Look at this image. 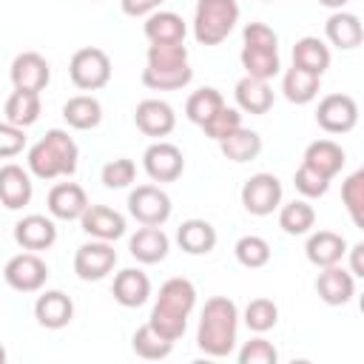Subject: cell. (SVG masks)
Listing matches in <instances>:
<instances>
[{
  "instance_id": "obj_16",
  "label": "cell",
  "mask_w": 364,
  "mask_h": 364,
  "mask_svg": "<svg viewBox=\"0 0 364 364\" xmlns=\"http://www.w3.org/2000/svg\"><path fill=\"white\" fill-rule=\"evenodd\" d=\"M31 193H34V182L26 168H20L14 162L0 168V205L3 208L20 210L31 202Z\"/></svg>"
},
{
  "instance_id": "obj_2",
  "label": "cell",
  "mask_w": 364,
  "mask_h": 364,
  "mask_svg": "<svg viewBox=\"0 0 364 364\" xmlns=\"http://www.w3.org/2000/svg\"><path fill=\"white\" fill-rule=\"evenodd\" d=\"M80 148L63 128L46 131L43 139H37L28 148L26 165L37 179H57V176H71L77 171Z\"/></svg>"
},
{
  "instance_id": "obj_34",
  "label": "cell",
  "mask_w": 364,
  "mask_h": 364,
  "mask_svg": "<svg viewBox=\"0 0 364 364\" xmlns=\"http://www.w3.org/2000/svg\"><path fill=\"white\" fill-rule=\"evenodd\" d=\"M156 304H162V307H171V310H176V313L191 316V310L196 307V287H193V282H191V279H182V276L168 279V282L159 287Z\"/></svg>"
},
{
  "instance_id": "obj_29",
  "label": "cell",
  "mask_w": 364,
  "mask_h": 364,
  "mask_svg": "<svg viewBox=\"0 0 364 364\" xmlns=\"http://www.w3.org/2000/svg\"><path fill=\"white\" fill-rule=\"evenodd\" d=\"M63 119L77 131H91L102 122V105L91 94H77L63 105Z\"/></svg>"
},
{
  "instance_id": "obj_7",
  "label": "cell",
  "mask_w": 364,
  "mask_h": 364,
  "mask_svg": "<svg viewBox=\"0 0 364 364\" xmlns=\"http://www.w3.org/2000/svg\"><path fill=\"white\" fill-rule=\"evenodd\" d=\"M3 279L17 293H37L48 279V264L34 250H26V253H17L6 262Z\"/></svg>"
},
{
  "instance_id": "obj_15",
  "label": "cell",
  "mask_w": 364,
  "mask_h": 364,
  "mask_svg": "<svg viewBox=\"0 0 364 364\" xmlns=\"http://www.w3.org/2000/svg\"><path fill=\"white\" fill-rule=\"evenodd\" d=\"M134 122L145 136H168L176 128V114L165 100H142L134 111Z\"/></svg>"
},
{
  "instance_id": "obj_28",
  "label": "cell",
  "mask_w": 364,
  "mask_h": 364,
  "mask_svg": "<svg viewBox=\"0 0 364 364\" xmlns=\"http://www.w3.org/2000/svg\"><path fill=\"white\" fill-rule=\"evenodd\" d=\"M239 60L247 77H256V80H273L282 68L279 46H242Z\"/></svg>"
},
{
  "instance_id": "obj_25",
  "label": "cell",
  "mask_w": 364,
  "mask_h": 364,
  "mask_svg": "<svg viewBox=\"0 0 364 364\" xmlns=\"http://www.w3.org/2000/svg\"><path fill=\"white\" fill-rule=\"evenodd\" d=\"M216 228L208 219H185L176 228V242L191 256H208L216 247Z\"/></svg>"
},
{
  "instance_id": "obj_44",
  "label": "cell",
  "mask_w": 364,
  "mask_h": 364,
  "mask_svg": "<svg viewBox=\"0 0 364 364\" xmlns=\"http://www.w3.org/2000/svg\"><path fill=\"white\" fill-rule=\"evenodd\" d=\"M134 176H136V165H134V159H128V156L111 159V162H105V165H102V171H100L102 185H105V188H111V191L128 188V185L134 182Z\"/></svg>"
},
{
  "instance_id": "obj_14",
  "label": "cell",
  "mask_w": 364,
  "mask_h": 364,
  "mask_svg": "<svg viewBox=\"0 0 364 364\" xmlns=\"http://www.w3.org/2000/svg\"><path fill=\"white\" fill-rule=\"evenodd\" d=\"M80 225L91 239L114 242V239L125 236V216L108 205H88L80 216Z\"/></svg>"
},
{
  "instance_id": "obj_10",
  "label": "cell",
  "mask_w": 364,
  "mask_h": 364,
  "mask_svg": "<svg viewBox=\"0 0 364 364\" xmlns=\"http://www.w3.org/2000/svg\"><path fill=\"white\" fill-rule=\"evenodd\" d=\"M142 168L154 182H176L185 171V156L173 142L156 139L142 154Z\"/></svg>"
},
{
  "instance_id": "obj_41",
  "label": "cell",
  "mask_w": 364,
  "mask_h": 364,
  "mask_svg": "<svg viewBox=\"0 0 364 364\" xmlns=\"http://www.w3.org/2000/svg\"><path fill=\"white\" fill-rule=\"evenodd\" d=\"M276 321H279V307H276L273 299L259 296V299H253V301L245 307V324H247V330H253V333H267V330L276 327Z\"/></svg>"
},
{
  "instance_id": "obj_48",
  "label": "cell",
  "mask_w": 364,
  "mask_h": 364,
  "mask_svg": "<svg viewBox=\"0 0 364 364\" xmlns=\"http://www.w3.org/2000/svg\"><path fill=\"white\" fill-rule=\"evenodd\" d=\"M242 46H279V34L264 23H247L242 31Z\"/></svg>"
},
{
  "instance_id": "obj_45",
  "label": "cell",
  "mask_w": 364,
  "mask_h": 364,
  "mask_svg": "<svg viewBox=\"0 0 364 364\" xmlns=\"http://www.w3.org/2000/svg\"><path fill=\"white\" fill-rule=\"evenodd\" d=\"M293 185H296V191L304 196V199H318V196H324L327 193V188H330V179L327 176H321L318 171H313L310 165H299V171H296V176H293Z\"/></svg>"
},
{
  "instance_id": "obj_3",
  "label": "cell",
  "mask_w": 364,
  "mask_h": 364,
  "mask_svg": "<svg viewBox=\"0 0 364 364\" xmlns=\"http://www.w3.org/2000/svg\"><path fill=\"white\" fill-rule=\"evenodd\" d=\"M239 23L236 0H199L193 9V37L199 46H219Z\"/></svg>"
},
{
  "instance_id": "obj_30",
  "label": "cell",
  "mask_w": 364,
  "mask_h": 364,
  "mask_svg": "<svg viewBox=\"0 0 364 364\" xmlns=\"http://www.w3.org/2000/svg\"><path fill=\"white\" fill-rule=\"evenodd\" d=\"M330 46H324V40L318 37H301L293 46V65L310 71V74H324L330 68Z\"/></svg>"
},
{
  "instance_id": "obj_8",
  "label": "cell",
  "mask_w": 364,
  "mask_h": 364,
  "mask_svg": "<svg viewBox=\"0 0 364 364\" xmlns=\"http://www.w3.org/2000/svg\"><path fill=\"white\" fill-rule=\"evenodd\" d=\"M114 267H117V250H114L111 242L91 239V242L80 245L77 253H74V273L82 282H100Z\"/></svg>"
},
{
  "instance_id": "obj_46",
  "label": "cell",
  "mask_w": 364,
  "mask_h": 364,
  "mask_svg": "<svg viewBox=\"0 0 364 364\" xmlns=\"http://www.w3.org/2000/svg\"><path fill=\"white\" fill-rule=\"evenodd\" d=\"M276 361H279V353L267 338H262V333L245 341L239 350V364H276Z\"/></svg>"
},
{
  "instance_id": "obj_38",
  "label": "cell",
  "mask_w": 364,
  "mask_h": 364,
  "mask_svg": "<svg viewBox=\"0 0 364 364\" xmlns=\"http://www.w3.org/2000/svg\"><path fill=\"white\" fill-rule=\"evenodd\" d=\"M148 324H151V330H156L162 338L179 341V338L185 336V330H188V316H185V313H176V310H171V307L154 304Z\"/></svg>"
},
{
  "instance_id": "obj_32",
  "label": "cell",
  "mask_w": 364,
  "mask_h": 364,
  "mask_svg": "<svg viewBox=\"0 0 364 364\" xmlns=\"http://www.w3.org/2000/svg\"><path fill=\"white\" fill-rule=\"evenodd\" d=\"M219 151L225 154V159L230 162H250L262 154V136L245 125H239L233 134H228L222 142H219Z\"/></svg>"
},
{
  "instance_id": "obj_42",
  "label": "cell",
  "mask_w": 364,
  "mask_h": 364,
  "mask_svg": "<svg viewBox=\"0 0 364 364\" xmlns=\"http://www.w3.org/2000/svg\"><path fill=\"white\" fill-rule=\"evenodd\" d=\"M145 60L148 68H176L188 63V48L185 43H151Z\"/></svg>"
},
{
  "instance_id": "obj_39",
  "label": "cell",
  "mask_w": 364,
  "mask_h": 364,
  "mask_svg": "<svg viewBox=\"0 0 364 364\" xmlns=\"http://www.w3.org/2000/svg\"><path fill=\"white\" fill-rule=\"evenodd\" d=\"M341 202L353 219L355 228H364V171H353L344 182H341Z\"/></svg>"
},
{
  "instance_id": "obj_12",
  "label": "cell",
  "mask_w": 364,
  "mask_h": 364,
  "mask_svg": "<svg viewBox=\"0 0 364 364\" xmlns=\"http://www.w3.org/2000/svg\"><path fill=\"white\" fill-rule=\"evenodd\" d=\"M316 293L324 304L341 307L355 296V276L341 264L321 267V273L316 276Z\"/></svg>"
},
{
  "instance_id": "obj_1",
  "label": "cell",
  "mask_w": 364,
  "mask_h": 364,
  "mask_svg": "<svg viewBox=\"0 0 364 364\" xmlns=\"http://www.w3.org/2000/svg\"><path fill=\"white\" fill-rule=\"evenodd\" d=\"M239 330V307L228 296H213L202 307V318L196 327V347L210 358H225L236 347Z\"/></svg>"
},
{
  "instance_id": "obj_36",
  "label": "cell",
  "mask_w": 364,
  "mask_h": 364,
  "mask_svg": "<svg viewBox=\"0 0 364 364\" xmlns=\"http://www.w3.org/2000/svg\"><path fill=\"white\" fill-rule=\"evenodd\" d=\"M131 350L139 358H145V361H159V358H168L171 355L173 341L162 338L156 330H151V324H142V327H136V333L131 338Z\"/></svg>"
},
{
  "instance_id": "obj_13",
  "label": "cell",
  "mask_w": 364,
  "mask_h": 364,
  "mask_svg": "<svg viewBox=\"0 0 364 364\" xmlns=\"http://www.w3.org/2000/svg\"><path fill=\"white\" fill-rule=\"evenodd\" d=\"M14 242L23 250H48L57 242V225L51 216L43 213H28L14 225Z\"/></svg>"
},
{
  "instance_id": "obj_22",
  "label": "cell",
  "mask_w": 364,
  "mask_h": 364,
  "mask_svg": "<svg viewBox=\"0 0 364 364\" xmlns=\"http://www.w3.org/2000/svg\"><path fill=\"white\" fill-rule=\"evenodd\" d=\"M114 299L122 307H142L151 299V279L139 267H125L114 276Z\"/></svg>"
},
{
  "instance_id": "obj_21",
  "label": "cell",
  "mask_w": 364,
  "mask_h": 364,
  "mask_svg": "<svg viewBox=\"0 0 364 364\" xmlns=\"http://www.w3.org/2000/svg\"><path fill=\"white\" fill-rule=\"evenodd\" d=\"M324 37L330 40V46L341 48V51H353L361 46L364 40V28H361V20L353 14V11H333L324 23Z\"/></svg>"
},
{
  "instance_id": "obj_9",
  "label": "cell",
  "mask_w": 364,
  "mask_h": 364,
  "mask_svg": "<svg viewBox=\"0 0 364 364\" xmlns=\"http://www.w3.org/2000/svg\"><path fill=\"white\" fill-rule=\"evenodd\" d=\"M316 122L327 134H347L358 122V102L350 94H327L316 108Z\"/></svg>"
},
{
  "instance_id": "obj_20",
  "label": "cell",
  "mask_w": 364,
  "mask_h": 364,
  "mask_svg": "<svg viewBox=\"0 0 364 364\" xmlns=\"http://www.w3.org/2000/svg\"><path fill=\"white\" fill-rule=\"evenodd\" d=\"M304 253H307V262L316 267L341 264V259L347 256V239L336 230H316V233H310Z\"/></svg>"
},
{
  "instance_id": "obj_4",
  "label": "cell",
  "mask_w": 364,
  "mask_h": 364,
  "mask_svg": "<svg viewBox=\"0 0 364 364\" xmlns=\"http://www.w3.org/2000/svg\"><path fill=\"white\" fill-rule=\"evenodd\" d=\"M68 77L80 91H100L111 80V60L102 48L85 46V48L74 51V57L68 63Z\"/></svg>"
},
{
  "instance_id": "obj_43",
  "label": "cell",
  "mask_w": 364,
  "mask_h": 364,
  "mask_svg": "<svg viewBox=\"0 0 364 364\" xmlns=\"http://www.w3.org/2000/svg\"><path fill=\"white\" fill-rule=\"evenodd\" d=\"M242 125V111L239 108H230V105H222L210 119L202 122V131L213 139V142H222L228 134H233L236 128Z\"/></svg>"
},
{
  "instance_id": "obj_37",
  "label": "cell",
  "mask_w": 364,
  "mask_h": 364,
  "mask_svg": "<svg viewBox=\"0 0 364 364\" xmlns=\"http://www.w3.org/2000/svg\"><path fill=\"white\" fill-rule=\"evenodd\" d=\"M222 105H225L222 91H219V88L205 85V88H199V91H193V94L188 97V102H185V117H188L191 122L202 125V122H205V119H210Z\"/></svg>"
},
{
  "instance_id": "obj_11",
  "label": "cell",
  "mask_w": 364,
  "mask_h": 364,
  "mask_svg": "<svg viewBox=\"0 0 364 364\" xmlns=\"http://www.w3.org/2000/svg\"><path fill=\"white\" fill-rule=\"evenodd\" d=\"M9 77H11V85L14 88H20V91H37L40 94L48 85V80H51V65H48V60L43 54L23 51V54H17L11 60Z\"/></svg>"
},
{
  "instance_id": "obj_50",
  "label": "cell",
  "mask_w": 364,
  "mask_h": 364,
  "mask_svg": "<svg viewBox=\"0 0 364 364\" xmlns=\"http://www.w3.org/2000/svg\"><path fill=\"white\" fill-rule=\"evenodd\" d=\"M347 253H350V273H353L355 279H361V276H364V245L358 242V245L347 247Z\"/></svg>"
},
{
  "instance_id": "obj_35",
  "label": "cell",
  "mask_w": 364,
  "mask_h": 364,
  "mask_svg": "<svg viewBox=\"0 0 364 364\" xmlns=\"http://www.w3.org/2000/svg\"><path fill=\"white\" fill-rule=\"evenodd\" d=\"M191 80H193V68L188 63L176 68H148V65L142 68V85L151 91H176L185 88Z\"/></svg>"
},
{
  "instance_id": "obj_51",
  "label": "cell",
  "mask_w": 364,
  "mask_h": 364,
  "mask_svg": "<svg viewBox=\"0 0 364 364\" xmlns=\"http://www.w3.org/2000/svg\"><path fill=\"white\" fill-rule=\"evenodd\" d=\"M318 3H321L324 9H333V11H338V9H344L350 0H318Z\"/></svg>"
},
{
  "instance_id": "obj_52",
  "label": "cell",
  "mask_w": 364,
  "mask_h": 364,
  "mask_svg": "<svg viewBox=\"0 0 364 364\" xmlns=\"http://www.w3.org/2000/svg\"><path fill=\"white\" fill-rule=\"evenodd\" d=\"M6 358H9V355H6V347L0 344V364H6Z\"/></svg>"
},
{
  "instance_id": "obj_24",
  "label": "cell",
  "mask_w": 364,
  "mask_h": 364,
  "mask_svg": "<svg viewBox=\"0 0 364 364\" xmlns=\"http://www.w3.org/2000/svg\"><path fill=\"white\" fill-rule=\"evenodd\" d=\"M301 162L310 165L313 171H318L321 176L333 179L336 173H341V168H344V162H347V154H344V148H341L338 142H333V139H316V142H310V145L304 148V159H301Z\"/></svg>"
},
{
  "instance_id": "obj_17",
  "label": "cell",
  "mask_w": 364,
  "mask_h": 364,
  "mask_svg": "<svg viewBox=\"0 0 364 364\" xmlns=\"http://www.w3.org/2000/svg\"><path fill=\"white\" fill-rule=\"evenodd\" d=\"M171 250V239L162 228L156 225H142L131 239H128V253L139 262V264H156L168 256Z\"/></svg>"
},
{
  "instance_id": "obj_53",
  "label": "cell",
  "mask_w": 364,
  "mask_h": 364,
  "mask_svg": "<svg viewBox=\"0 0 364 364\" xmlns=\"http://www.w3.org/2000/svg\"><path fill=\"white\" fill-rule=\"evenodd\" d=\"M264 3H267V0H264Z\"/></svg>"
},
{
  "instance_id": "obj_5",
  "label": "cell",
  "mask_w": 364,
  "mask_h": 364,
  "mask_svg": "<svg viewBox=\"0 0 364 364\" xmlns=\"http://www.w3.org/2000/svg\"><path fill=\"white\" fill-rule=\"evenodd\" d=\"M171 196L159 188V185H136L128 193V213L139 222V225H156L162 228L171 219Z\"/></svg>"
},
{
  "instance_id": "obj_31",
  "label": "cell",
  "mask_w": 364,
  "mask_h": 364,
  "mask_svg": "<svg viewBox=\"0 0 364 364\" xmlns=\"http://www.w3.org/2000/svg\"><path fill=\"white\" fill-rule=\"evenodd\" d=\"M40 94L37 91H20V88H14L11 94H9V100H6V122H11V125H17V128H28V125H34L37 119H40Z\"/></svg>"
},
{
  "instance_id": "obj_6",
  "label": "cell",
  "mask_w": 364,
  "mask_h": 364,
  "mask_svg": "<svg viewBox=\"0 0 364 364\" xmlns=\"http://www.w3.org/2000/svg\"><path fill=\"white\" fill-rule=\"evenodd\" d=\"M242 205L253 216H270L282 205V182L276 173H253L242 185Z\"/></svg>"
},
{
  "instance_id": "obj_33",
  "label": "cell",
  "mask_w": 364,
  "mask_h": 364,
  "mask_svg": "<svg viewBox=\"0 0 364 364\" xmlns=\"http://www.w3.org/2000/svg\"><path fill=\"white\" fill-rule=\"evenodd\" d=\"M316 225V210L307 199H293L287 205H279V228L287 236H304Z\"/></svg>"
},
{
  "instance_id": "obj_19",
  "label": "cell",
  "mask_w": 364,
  "mask_h": 364,
  "mask_svg": "<svg viewBox=\"0 0 364 364\" xmlns=\"http://www.w3.org/2000/svg\"><path fill=\"white\" fill-rule=\"evenodd\" d=\"M46 205H48V213L54 219L71 222V219H80L82 216V210L88 208V196H85V191L77 182H57L48 191Z\"/></svg>"
},
{
  "instance_id": "obj_18",
  "label": "cell",
  "mask_w": 364,
  "mask_h": 364,
  "mask_svg": "<svg viewBox=\"0 0 364 364\" xmlns=\"http://www.w3.org/2000/svg\"><path fill=\"white\" fill-rule=\"evenodd\" d=\"M34 318L46 330H63L74 318V301L63 290H46L34 301Z\"/></svg>"
},
{
  "instance_id": "obj_47",
  "label": "cell",
  "mask_w": 364,
  "mask_h": 364,
  "mask_svg": "<svg viewBox=\"0 0 364 364\" xmlns=\"http://www.w3.org/2000/svg\"><path fill=\"white\" fill-rule=\"evenodd\" d=\"M26 148V134L23 128L11 125V122H0V159H11Z\"/></svg>"
},
{
  "instance_id": "obj_49",
  "label": "cell",
  "mask_w": 364,
  "mask_h": 364,
  "mask_svg": "<svg viewBox=\"0 0 364 364\" xmlns=\"http://www.w3.org/2000/svg\"><path fill=\"white\" fill-rule=\"evenodd\" d=\"M162 3H165V0H119V9H122V14H128V17H148V14H154Z\"/></svg>"
},
{
  "instance_id": "obj_26",
  "label": "cell",
  "mask_w": 364,
  "mask_h": 364,
  "mask_svg": "<svg viewBox=\"0 0 364 364\" xmlns=\"http://www.w3.org/2000/svg\"><path fill=\"white\" fill-rule=\"evenodd\" d=\"M318 91H321V77H318V74H310V71H304V68H299V65L287 68L284 77H282V94H284V100L293 102V105H307V102H313V100L318 97Z\"/></svg>"
},
{
  "instance_id": "obj_40",
  "label": "cell",
  "mask_w": 364,
  "mask_h": 364,
  "mask_svg": "<svg viewBox=\"0 0 364 364\" xmlns=\"http://www.w3.org/2000/svg\"><path fill=\"white\" fill-rule=\"evenodd\" d=\"M233 253H236V262L242 267H250V270H259V267H264L270 262V245L262 236H256V233L242 236L233 245Z\"/></svg>"
},
{
  "instance_id": "obj_23",
  "label": "cell",
  "mask_w": 364,
  "mask_h": 364,
  "mask_svg": "<svg viewBox=\"0 0 364 364\" xmlns=\"http://www.w3.org/2000/svg\"><path fill=\"white\" fill-rule=\"evenodd\" d=\"M233 97H236L239 111H245V114L262 117V114H267V111L273 108V88H270L267 80H256V77H247V74H245V77L236 82Z\"/></svg>"
},
{
  "instance_id": "obj_27",
  "label": "cell",
  "mask_w": 364,
  "mask_h": 364,
  "mask_svg": "<svg viewBox=\"0 0 364 364\" xmlns=\"http://www.w3.org/2000/svg\"><path fill=\"white\" fill-rule=\"evenodd\" d=\"M148 43H185V34H188V26L185 20L176 14V11H154L145 17V26H142Z\"/></svg>"
}]
</instances>
